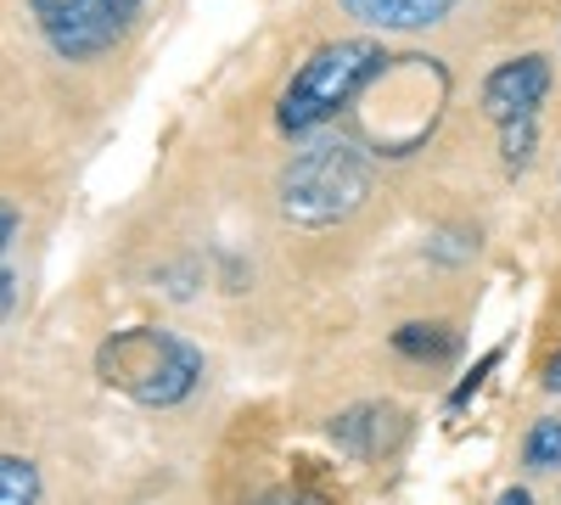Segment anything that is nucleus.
<instances>
[{"mask_svg": "<svg viewBox=\"0 0 561 505\" xmlns=\"http://www.w3.org/2000/svg\"><path fill=\"white\" fill-rule=\"evenodd\" d=\"M365 107H348L359 118L365 152L382 158H410L449 107V68L438 57H388V68L365 84Z\"/></svg>", "mask_w": 561, "mask_h": 505, "instance_id": "obj_1", "label": "nucleus"}, {"mask_svg": "<svg viewBox=\"0 0 561 505\" xmlns=\"http://www.w3.org/2000/svg\"><path fill=\"white\" fill-rule=\"evenodd\" d=\"M365 197H370V152L348 135H320L275 174V208L287 225H304V231L354 219Z\"/></svg>", "mask_w": 561, "mask_h": 505, "instance_id": "obj_2", "label": "nucleus"}, {"mask_svg": "<svg viewBox=\"0 0 561 505\" xmlns=\"http://www.w3.org/2000/svg\"><path fill=\"white\" fill-rule=\"evenodd\" d=\"M96 377L140 410H174L203 388V348L163 326H124L96 348Z\"/></svg>", "mask_w": 561, "mask_h": 505, "instance_id": "obj_3", "label": "nucleus"}, {"mask_svg": "<svg viewBox=\"0 0 561 505\" xmlns=\"http://www.w3.org/2000/svg\"><path fill=\"white\" fill-rule=\"evenodd\" d=\"M388 68V45L382 39H332L309 51V62L287 79V90L275 96V129L280 135H314L332 118H343L365 84Z\"/></svg>", "mask_w": 561, "mask_h": 505, "instance_id": "obj_4", "label": "nucleus"}, {"mask_svg": "<svg viewBox=\"0 0 561 505\" xmlns=\"http://www.w3.org/2000/svg\"><path fill=\"white\" fill-rule=\"evenodd\" d=\"M28 12H34L45 45H51L62 62L107 57L129 28V12L118 0H28Z\"/></svg>", "mask_w": 561, "mask_h": 505, "instance_id": "obj_5", "label": "nucleus"}, {"mask_svg": "<svg viewBox=\"0 0 561 505\" xmlns=\"http://www.w3.org/2000/svg\"><path fill=\"white\" fill-rule=\"evenodd\" d=\"M550 84H556V73H550V57H539V51H523V57L500 62V68L483 79V118H489V124L539 118Z\"/></svg>", "mask_w": 561, "mask_h": 505, "instance_id": "obj_6", "label": "nucleus"}, {"mask_svg": "<svg viewBox=\"0 0 561 505\" xmlns=\"http://www.w3.org/2000/svg\"><path fill=\"white\" fill-rule=\"evenodd\" d=\"M399 438H404V422L388 404H354L343 416H332V444L343 455H354V461H377V455H388Z\"/></svg>", "mask_w": 561, "mask_h": 505, "instance_id": "obj_7", "label": "nucleus"}, {"mask_svg": "<svg viewBox=\"0 0 561 505\" xmlns=\"http://www.w3.org/2000/svg\"><path fill=\"white\" fill-rule=\"evenodd\" d=\"M455 0H343V12L359 18L365 28H382V34H421L444 23V12Z\"/></svg>", "mask_w": 561, "mask_h": 505, "instance_id": "obj_8", "label": "nucleus"}, {"mask_svg": "<svg viewBox=\"0 0 561 505\" xmlns=\"http://www.w3.org/2000/svg\"><path fill=\"white\" fill-rule=\"evenodd\" d=\"M393 354L399 359H415V365H449L460 354V332L449 320H404L393 332Z\"/></svg>", "mask_w": 561, "mask_h": 505, "instance_id": "obj_9", "label": "nucleus"}, {"mask_svg": "<svg viewBox=\"0 0 561 505\" xmlns=\"http://www.w3.org/2000/svg\"><path fill=\"white\" fill-rule=\"evenodd\" d=\"M39 467L28 455H0V505H39Z\"/></svg>", "mask_w": 561, "mask_h": 505, "instance_id": "obj_10", "label": "nucleus"}, {"mask_svg": "<svg viewBox=\"0 0 561 505\" xmlns=\"http://www.w3.org/2000/svg\"><path fill=\"white\" fill-rule=\"evenodd\" d=\"M523 467L528 472H561V416H539L523 438Z\"/></svg>", "mask_w": 561, "mask_h": 505, "instance_id": "obj_11", "label": "nucleus"}, {"mask_svg": "<svg viewBox=\"0 0 561 505\" xmlns=\"http://www.w3.org/2000/svg\"><path fill=\"white\" fill-rule=\"evenodd\" d=\"M534 152H539V118L500 124V163H505V174H523L534 163Z\"/></svg>", "mask_w": 561, "mask_h": 505, "instance_id": "obj_12", "label": "nucleus"}, {"mask_svg": "<svg viewBox=\"0 0 561 505\" xmlns=\"http://www.w3.org/2000/svg\"><path fill=\"white\" fill-rule=\"evenodd\" d=\"M494 365H500V348H489V354L472 365V371H466V377L455 382V393H449V410H466V404H472V399L483 393V382H489V371H494Z\"/></svg>", "mask_w": 561, "mask_h": 505, "instance_id": "obj_13", "label": "nucleus"}, {"mask_svg": "<svg viewBox=\"0 0 561 505\" xmlns=\"http://www.w3.org/2000/svg\"><path fill=\"white\" fill-rule=\"evenodd\" d=\"M248 505H325V500L309 494V489H264V494H253Z\"/></svg>", "mask_w": 561, "mask_h": 505, "instance_id": "obj_14", "label": "nucleus"}, {"mask_svg": "<svg viewBox=\"0 0 561 505\" xmlns=\"http://www.w3.org/2000/svg\"><path fill=\"white\" fill-rule=\"evenodd\" d=\"M12 309H18V275H12V264H0V326H7Z\"/></svg>", "mask_w": 561, "mask_h": 505, "instance_id": "obj_15", "label": "nucleus"}, {"mask_svg": "<svg viewBox=\"0 0 561 505\" xmlns=\"http://www.w3.org/2000/svg\"><path fill=\"white\" fill-rule=\"evenodd\" d=\"M12 237H18V208H7V203H0V264H7V248H12Z\"/></svg>", "mask_w": 561, "mask_h": 505, "instance_id": "obj_16", "label": "nucleus"}, {"mask_svg": "<svg viewBox=\"0 0 561 505\" xmlns=\"http://www.w3.org/2000/svg\"><path fill=\"white\" fill-rule=\"evenodd\" d=\"M545 388H550V393H561V348H556V354H550V365H545Z\"/></svg>", "mask_w": 561, "mask_h": 505, "instance_id": "obj_17", "label": "nucleus"}, {"mask_svg": "<svg viewBox=\"0 0 561 505\" xmlns=\"http://www.w3.org/2000/svg\"><path fill=\"white\" fill-rule=\"evenodd\" d=\"M494 505H534V494H528V489H505Z\"/></svg>", "mask_w": 561, "mask_h": 505, "instance_id": "obj_18", "label": "nucleus"}, {"mask_svg": "<svg viewBox=\"0 0 561 505\" xmlns=\"http://www.w3.org/2000/svg\"><path fill=\"white\" fill-rule=\"evenodd\" d=\"M118 7H124V12H129V18H135V12H140V7H147V0H118Z\"/></svg>", "mask_w": 561, "mask_h": 505, "instance_id": "obj_19", "label": "nucleus"}]
</instances>
